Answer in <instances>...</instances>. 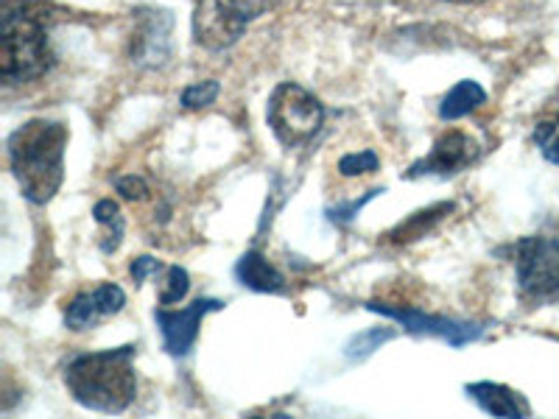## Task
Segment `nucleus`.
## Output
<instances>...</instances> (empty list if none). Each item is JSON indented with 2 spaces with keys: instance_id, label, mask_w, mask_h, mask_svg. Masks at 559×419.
<instances>
[{
  "instance_id": "f257e3e1",
  "label": "nucleus",
  "mask_w": 559,
  "mask_h": 419,
  "mask_svg": "<svg viewBox=\"0 0 559 419\" xmlns=\"http://www.w3.org/2000/svg\"><path fill=\"white\" fill-rule=\"evenodd\" d=\"M68 137V127L48 118H32L9 137V166L32 204H48L62 188Z\"/></svg>"
},
{
  "instance_id": "f03ea898",
  "label": "nucleus",
  "mask_w": 559,
  "mask_h": 419,
  "mask_svg": "<svg viewBox=\"0 0 559 419\" xmlns=\"http://www.w3.org/2000/svg\"><path fill=\"white\" fill-rule=\"evenodd\" d=\"M64 386L79 406L102 414H121L138 397L134 347L84 352L64 367Z\"/></svg>"
},
{
  "instance_id": "7ed1b4c3",
  "label": "nucleus",
  "mask_w": 559,
  "mask_h": 419,
  "mask_svg": "<svg viewBox=\"0 0 559 419\" xmlns=\"http://www.w3.org/2000/svg\"><path fill=\"white\" fill-rule=\"evenodd\" d=\"M3 28H0V76L7 84L34 82L45 76L53 64L51 39L45 7L28 0L3 3Z\"/></svg>"
},
{
  "instance_id": "20e7f679",
  "label": "nucleus",
  "mask_w": 559,
  "mask_h": 419,
  "mask_svg": "<svg viewBox=\"0 0 559 419\" xmlns=\"http://www.w3.org/2000/svg\"><path fill=\"white\" fill-rule=\"evenodd\" d=\"M266 121L280 146L299 148L319 134L324 123V107L306 87L283 82L269 96Z\"/></svg>"
},
{
  "instance_id": "39448f33",
  "label": "nucleus",
  "mask_w": 559,
  "mask_h": 419,
  "mask_svg": "<svg viewBox=\"0 0 559 419\" xmlns=\"http://www.w3.org/2000/svg\"><path fill=\"white\" fill-rule=\"evenodd\" d=\"M269 0H197L193 37L207 51H224L236 45L252 20L266 12Z\"/></svg>"
},
{
  "instance_id": "423d86ee",
  "label": "nucleus",
  "mask_w": 559,
  "mask_h": 419,
  "mask_svg": "<svg viewBox=\"0 0 559 419\" xmlns=\"http://www.w3.org/2000/svg\"><path fill=\"white\" fill-rule=\"evenodd\" d=\"M518 288L532 302H546L559 294V241L557 238H521L515 243Z\"/></svg>"
},
{
  "instance_id": "0eeeda50",
  "label": "nucleus",
  "mask_w": 559,
  "mask_h": 419,
  "mask_svg": "<svg viewBox=\"0 0 559 419\" xmlns=\"http://www.w3.org/2000/svg\"><path fill=\"white\" fill-rule=\"evenodd\" d=\"M367 311L381 313V316L394 319L403 324V331L414 336H437L448 342L451 347H464V344L478 342L484 336V327L476 322H459V319L433 316V313L419 311L412 306H386V302H367Z\"/></svg>"
},
{
  "instance_id": "6e6552de",
  "label": "nucleus",
  "mask_w": 559,
  "mask_h": 419,
  "mask_svg": "<svg viewBox=\"0 0 559 419\" xmlns=\"http://www.w3.org/2000/svg\"><path fill=\"white\" fill-rule=\"evenodd\" d=\"M478 154H481V148H478V143L471 134L462 132V129H451V132L439 134L428 157L417 159L406 171V177H453V173L471 168L478 159Z\"/></svg>"
},
{
  "instance_id": "1a4fd4ad",
  "label": "nucleus",
  "mask_w": 559,
  "mask_h": 419,
  "mask_svg": "<svg viewBox=\"0 0 559 419\" xmlns=\"http://www.w3.org/2000/svg\"><path fill=\"white\" fill-rule=\"evenodd\" d=\"M224 302L222 299H197L182 311H166V308H159L154 313L157 319V327L163 333V347H166L168 356H188L193 349L199 338V327H202V319L213 311H222Z\"/></svg>"
},
{
  "instance_id": "9d476101",
  "label": "nucleus",
  "mask_w": 559,
  "mask_h": 419,
  "mask_svg": "<svg viewBox=\"0 0 559 419\" xmlns=\"http://www.w3.org/2000/svg\"><path fill=\"white\" fill-rule=\"evenodd\" d=\"M127 306V294L115 283H102L93 291H84L70 299L68 311H64V324L70 331H93L107 319L118 316Z\"/></svg>"
},
{
  "instance_id": "9b49d317",
  "label": "nucleus",
  "mask_w": 559,
  "mask_h": 419,
  "mask_svg": "<svg viewBox=\"0 0 559 419\" xmlns=\"http://www.w3.org/2000/svg\"><path fill=\"white\" fill-rule=\"evenodd\" d=\"M140 32L134 34L132 57L140 64H163L168 59V34H171V14L168 12H140Z\"/></svg>"
},
{
  "instance_id": "f8f14e48",
  "label": "nucleus",
  "mask_w": 559,
  "mask_h": 419,
  "mask_svg": "<svg viewBox=\"0 0 559 419\" xmlns=\"http://www.w3.org/2000/svg\"><path fill=\"white\" fill-rule=\"evenodd\" d=\"M467 394L481 406V411L492 414V417H528L526 403L509 386H501V383H471Z\"/></svg>"
},
{
  "instance_id": "ddd939ff",
  "label": "nucleus",
  "mask_w": 559,
  "mask_h": 419,
  "mask_svg": "<svg viewBox=\"0 0 559 419\" xmlns=\"http://www.w3.org/2000/svg\"><path fill=\"white\" fill-rule=\"evenodd\" d=\"M236 274L238 279H241V286L252 288V291H261V294L286 291V277H283V274H280L261 252L243 254L236 266Z\"/></svg>"
},
{
  "instance_id": "4468645a",
  "label": "nucleus",
  "mask_w": 559,
  "mask_h": 419,
  "mask_svg": "<svg viewBox=\"0 0 559 419\" xmlns=\"http://www.w3.org/2000/svg\"><path fill=\"white\" fill-rule=\"evenodd\" d=\"M448 213H453L451 202H439V204H433V207L417 210L414 216H408L406 222H401L397 227L392 229V232H389L386 241L401 247V243H412V241H417V238H426V232H431V229L448 216Z\"/></svg>"
},
{
  "instance_id": "2eb2a0df",
  "label": "nucleus",
  "mask_w": 559,
  "mask_h": 419,
  "mask_svg": "<svg viewBox=\"0 0 559 419\" xmlns=\"http://www.w3.org/2000/svg\"><path fill=\"white\" fill-rule=\"evenodd\" d=\"M484 104H487V93H484L481 84L473 82V79H464V82H459L456 87L442 98V104H439V118H442V121H459L464 115L476 112Z\"/></svg>"
},
{
  "instance_id": "dca6fc26",
  "label": "nucleus",
  "mask_w": 559,
  "mask_h": 419,
  "mask_svg": "<svg viewBox=\"0 0 559 419\" xmlns=\"http://www.w3.org/2000/svg\"><path fill=\"white\" fill-rule=\"evenodd\" d=\"M534 143L548 163L559 166V98L548 101L534 123Z\"/></svg>"
},
{
  "instance_id": "f3484780",
  "label": "nucleus",
  "mask_w": 559,
  "mask_h": 419,
  "mask_svg": "<svg viewBox=\"0 0 559 419\" xmlns=\"http://www.w3.org/2000/svg\"><path fill=\"white\" fill-rule=\"evenodd\" d=\"M93 218H96L98 227H104L102 252L112 254L115 249L121 247L123 229H127L121 207H118V202H112V199H102V202H96V207H93Z\"/></svg>"
},
{
  "instance_id": "a211bd4d",
  "label": "nucleus",
  "mask_w": 559,
  "mask_h": 419,
  "mask_svg": "<svg viewBox=\"0 0 559 419\" xmlns=\"http://www.w3.org/2000/svg\"><path fill=\"white\" fill-rule=\"evenodd\" d=\"M394 338V331H389V327H372V331H364L358 333V336H353L347 342V347H344V356L349 358V361H364V358H369L376 349H381L383 344L392 342Z\"/></svg>"
},
{
  "instance_id": "6ab92c4d",
  "label": "nucleus",
  "mask_w": 559,
  "mask_h": 419,
  "mask_svg": "<svg viewBox=\"0 0 559 419\" xmlns=\"http://www.w3.org/2000/svg\"><path fill=\"white\" fill-rule=\"evenodd\" d=\"M191 291V277L182 266H168L163 288H159V306H177L179 299L188 297Z\"/></svg>"
},
{
  "instance_id": "aec40b11",
  "label": "nucleus",
  "mask_w": 559,
  "mask_h": 419,
  "mask_svg": "<svg viewBox=\"0 0 559 419\" xmlns=\"http://www.w3.org/2000/svg\"><path fill=\"white\" fill-rule=\"evenodd\" d=\"M378 166H381V157L372 148H367V152L358 154H344L338 159V173L342 177H364V173H376Z\"/></svg>"
},
{
  "instance_id": "412c9836",
  "label": "nucleus",
  "mask_w": 559,
  "mask_h": 419,
  "mask_svg": "<svg viewBox=\"0 0 559 419\" xmlns=\"http://www.w3.org/2000/svg\"><path fill=\"white\" fill-rule=\"evenodd\" d=\"M218 93H222V84L216 82V79H207V82H199V84H191V87H185L182 93V107L185 109H204L210 107V104H216Z\"/></svg>"
},
{
  "instance_id": "4be33fe9",
  "label": "nucleus",
  "mask_w": 559,
  "mask_h": 419,
  "mask_svg": "<svg viewBox=\"0 0 559 419\" xmlns=\"http://www.w3.org/2000/svg\"><path fill=\"white\" fill-rule=\"evenodd\" d=\"M115 191L121 193V199H127V202H132V204H143L154 196L152 184H148L143 177H138V173H129V177L115 179Z\"/></svg>"
},
{
  "instance_id": "5701e85b",
  "label": "nucleus",
  "mask_w": 559,
  "mask_h": 419,
  "mask_svg": "<svg viewBox=\"0 0 559 419\" xmlns=\"http://www.w3.org/2000/svg\"><path fill=\"white\" fill-rule=\"evenodd\" d=\"M378 193H383V188H381V191H378V188H376V191H367L361 199H349L347 204H336V207L328 210V218H331L333 224H349V222H353V218L358 216V213H361L364 204L372 202V199H376Z\"/></svg>"
},
{
  "instance_id": "b1692460",
  "label": "nucleus",
  "mask_w": 559,
  "mask_h": 419,
  "mask_svg": "<svg viewBox=\"0 0 559 419\" xmlns=\"http://www.w3.org/2000/svg\"><path fill=\"white\" fill-rule=\"evenodd\" d=\"M157 272H163V263H159L157 258H148V254L138 258V261H132V268H129V274H132L134 283H143V279L154 277Z\"/></svg>"
},
{
  "instance_id": "393cba45",
  "label": "nucleus",
  "mask_w": 559,
  "mask_h": 419,
  "mask_svg": "<svg viewBox=\"0 0 559 419\" xmlns=\"http://www.w3.org/2000/svg\"><path fill=\"white\" fill-rule=\"evenodd\" d=\"M448 3H484V0H448Z\"/></svg>"
}]
</instances>
